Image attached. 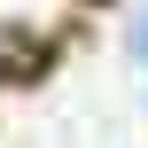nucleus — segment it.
I'll list each match as a JSON object with an SVG mask.
<instances>
[{
	"label": "nucleus",
	"mask_w": 148,
	"mask_h": 148,
	"mask_svg": "<svg viewBox=\"0 0 148 148\" xmlns=\"http://www.w3.org/2000/svg\"><path fill=\"white\" fill-rule=\"evenodd\" d=\"M125 55H133V62H140V70H148V8H140V16H133V23H125Z\"/></svg>",
	"instance_id": "1"
}]
</instances>
